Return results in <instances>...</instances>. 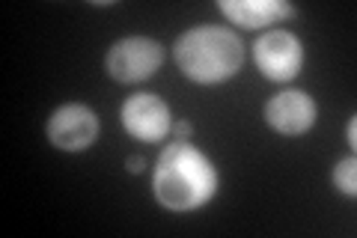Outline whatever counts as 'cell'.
Segmentation results:
<instances>
[{"label": "cell", "instance_id": "cell-7", "mask_svg": "<svg viewBox=\"0 0 357 238\" xmlns=\"http://www.w3.org/2000/svg\"><path fill=\"white\" fill-rule=\"evenodd\" d=\"M316 119L319 105L304 89H283L265 105V126L283 137H301L316 126Z\"/></svg>", "mask_w": 357, "mask_h": 238}, {"label": "cell", "instance_id": "cell-12", "mask_svg": "<svg viewBox=\"0 0 357 238\" xmlns=\"http://www.w3.org/2000/svg\"><path fill=\"white\" fill-rule=\"evenodd\" d=\"M345 137H349V146H357V117H349V126H345Z\"/></svg>", "mask_w": 357, "mask_h": 238}, {"label": "cell", "instance_id": "cell-3", "mask_svg": "<svg viewBox=\"0 0 357 238\" xmlns=\"http://www.w3.org/2000/svg\"><path fill=\"white\" fill-rule=\"evenodd\" d=\"M164 63V48L158 39L149 36H126L114 42L105 57L107 75L119 84H140L161 69Z\"/></svg>", "mask_w": 357, "mask_h": 238}, {"label": "cell", "instance_id": "cell-1", "mask_svg": "<svg viewBox=\"0 0 357 238\" xmlns=\"http://www.w3.org/2000/svg\"><path fill=\"white\" fill-rule=\"evenodd\" d=\"M220 188L218 167L188 140H176L158 155L152 173V194L167 211L188 214L215 200Z\"/></svg>", "mask_w": 357, "mask_h": 238}, {"label": "cell", "instance_id": "cell-11", "mask_svg": "<svg viewBox=\"0 0 357 238\" xmlns=\"http://www.w3.org/2000/svg\"><path fill=\"white\" fill-rule=\"evenodd\" d=\"M143 167H146V158H143V155H134V158H128V161H126V170H128V173H134V176L143 173Z\"/></svg>", "mask_w": 357, "mask_h": 238}, {"label": "cell", "instance_id": "cell-6", "mask_svg": "<svg viewBox=\"0 0 357 238\" xmlns=\"http://www.w3.org/2000/svg\"><path fill=\"white\" fill-rule=\"evenodd\" d=\"M122 128L128 137L140 143H161L167 134L173 131V113L167 107V101L155 93H134L122 101L119 110Z\"/></svg>", "mask_w": 357, "mask_h": 238}, {"label": "cell", "instance_id": "cell-2", "mask_svg": "<svg viewBox=\"0 0 357 238\" xmlns=\"http://www.w3.org/2000/svg\"><path fill=\"white\" fill-rule=\"evenodd\" d=\"M176 63L188 81L218 87L236 77L244 66V42L229 27L220 24H199L185 30L176 39Z\"/></svg>", "mask_w": 357, "mask_h": 238}, {"label": "cell", "instance_id": "cell-5", "mask_svg": "<svg viewBox=\"0 0 357 238\" xmlns=\"http://www.w3.org/2000/svg\"><path fill=\"white\" fill-rule=\"evenodd\" d=\"M48 143L60 152H84L98 137V117L93 107L81 105V101H66V105L54 107L48 117Z\"/></svg>", "mask_w": 357, "mask_h": 238}, {"label": "cell", "instance_id": "cell-9", "mask_svg": "<svg viewBox=\"0 0 357 238\" xmlns=\"http://www.w3.org/2000/svg\"><path fill=\"white\" fill-rule=\"evenodd\" d=\"M331 182L342 197H354L357 194V161H354V155L351 158H340V161L333 164Z\"/></svg>", "mask_w": 357, "mask_h": 238}, {"label": "cell", "instance_id": "cell-4", "mask_svg": "<svg viewBox=\"0 0 357 238\" xmlns=\"http://www.w3.org/2000/svg\"><path fill=\"white\" fill-rule=\"evenodd\" d=\"M253 63L265 81L289 84L304 69V42L289 30H268L253 42Z\"/></svg>", "mask_w": 357, "mask_h": 238}, {"label": "cell", "instance_id": "cell-10", "mask_svg": "<svg viewBox=\"0 0 357 238\" xmlns=\"http://www.w3.org/2000/svg\"><path fill=\"white\" fill-rule=\"evenodd\" d=\"M173 134H176V140H188L194 134V126L188 119H178V122H173Z\"/></svg>", "mask_w": 357, "mask_h": 238}, {"label": "cell", "instance_id": "cell-8", "mask_svg": "<svg viewBox=\"0 0 357 238\" xmlns=\"http://www.w3.org/2000/svg\"><path fill=\"white\" fill-rule=\"evenodd\" d=\"M218 9L232 24L244 30H259L268 24H280L298 15V9L286 0H218Z\"/></svg>", "mask_w": 357, "mask_h": 238}]
</instances>
